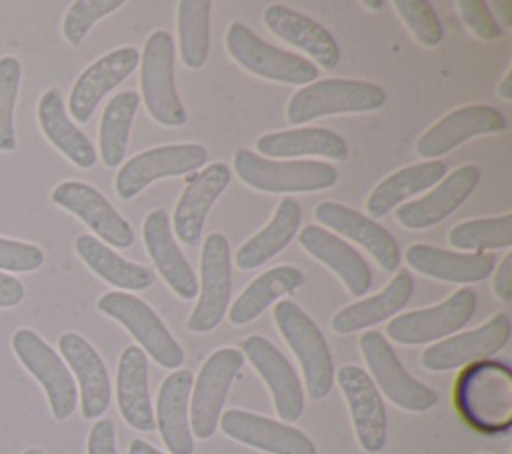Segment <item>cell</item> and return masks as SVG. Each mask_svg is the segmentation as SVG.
Segmentation results:
<instances>
[{
  "label": "cell",
  "mask_w": 512,
  "mask_h": 454,
  "mask_svg": "<svg viewBox=\"0 0 512 454\" xmlns=\"http://www.w3.org/2000/svg\"><path fill=\"white\" fill-rule=\"evenodd\" d=\"M460 418L486 438H504L512 428V370L504 360H478L462 368L454 382Z\"/></svg>",
  "instance_id": "1"
},
{
  "label": "cell",
  "mask_w": 512,
  "mask_h": 454,
  "mask_svg": "<svg viewBox=\"0 0 512 454\" xmlns=\"http://www.w3.org/2000/svg\"><path fill=\"white\" fill-rule=\"evenodd\" d=\"M272 314L278 332L300 362L308 398L314 402L326 398L334 386L336 370L318 324L292 300H278Z\"/></svg>",
  "instance_id": "2"
},
{
  "label": "cell",
  "mask_w": 512,
  "mask_h": 454,
  "mask_svg": "<svg viewBox=\"0 0 512 454\" xmlns=\"http://www.w3.org/2000/svg\"><path fill=\"white\" fill-rule=\"evenodd\" d=\"M386 104L382 86L368 80L324 78L314 80L292 94L286 106L290 124H304L334 114L374 112Z\"/></svg>",
  "instance_id": "3"
},
{
  "label": "cell",
  "mask_w": 512,
  "mask_h": 454,
  "mask_svg": "<svg viewBox=\"0 0 512 454\" xmlns=\"http://www.w3.org/2000/svg\"><path fill=\"white\" fill-rule=\"evenodd\" d=\"M238 178L252 190L268 194L318 192L336 184L338 170L320 160H272L250 148H238L234 154Z\"/></svg>",
  "instance_id": "4"
},
{
  "label": "cell",
  "mask_w": 512,
  "mask_h": 454,
  "mask_svg": "<svg viewBox=\"0 0 512 454\" xmlns=\"http://www.w3.org/2000/svg\"><path fill=\"white\" fill-rule=\"evenodd\" d=\"M224 44L240 68L264 80L306 86L318 78V66L312 60L268 44L244 22L236 20L228 26Z\"/></svg>",
  "instance_id": "5"
},
{
  "label": "cell",
  "mask_w": 512,
  "mask_h": 454,
  "mask_svg": "<svg viewBox=\"0 0 512 454\" xmlns=\"http://www.w3.org/2000/svg\"><path fill=\"white\" fill-rule=\"evenodd\" d=\"M96 308L108 318L122 324L140 344L144 354L150 356L158 366L168 370H178L182 366V346L170 334V330L154 312V308L146 304L142 298L130 292L110 290L98 298Z\"/></svg>",
  "instance_id": "6"
},
{
  "label": "cell",
  "mask_w": 512,
  "mask_h": 454,
  "mask_svg": "<svg viewBox=\"0 0 512 454\" xmlns=\"http://www.w3.org/2000/svg\"><path fill=\"white\" fill-rule=\"evenodd\" d=\"M140 88L144 106L154 122L166 128L186 124V110L176 90L174 42L170 32L154 30L140 54Z\"/></svg>",
  "instance_id": "7"
},
{
  "label": "cell",
  "mask_w": 512,
  "mask_h": 454,
  "mask_svg": "<svg viewBox=\"0 0 512 454\" xmlns=\"http://www.w3.org/2000/svg\"><path fill=\"white\" fill-rule=\"evenodd\" d=\"M10 344L22 366L44 388L54 420H68L78 406V388L62 356L32 328H18Z\"/></svg>",
  "instance_id": "8"
},
{
  "label": "cell",
  "mask_w": 512,
  "mask_h": 454,
  "mask_svg": "<svg viewBox=\"0 0 512 454\" xmlns=\"http://www.w3.org/2000/svg\"><path fill=\"white\" fill-rule=\"evenodd\" d=\"M360 350L370 370L368 376L392 404L408 412H426L438 404V392L402 366L382 332L366 330L360 336Z\"/></svg>",
  "instance_id": "9"
},
{
  "label": "cell",
  "mask_w": 512,
  "mask_h": 454,
  "mask_svg": "<svg viewBox=\"0 0 512 454\" xmlns=\"http://www.w3.org/2000/svg\"><path fill=\"white\" fill-rule=\"evenodd\" d=\"M242 366L244 354L232 346L218 348L204 360L190 392V430L196 438L214 436L228 390Z\"/></svg>",
  "instance_id": "10"
},
{
  "label": "cell",
  "mask_w": 512,
  "mask_h": 454,
  "mask_svg": "<svg viewBox=\"0 0 512 454\" xmlns=\"http://www.w3.org/2000/svg\"><path fill=\"white\" fill-rule=\"evenodd\" d=\"M208 162V150L202 144H166L154 146L128 158L114 180V188L120 200L128 202L136 198L152 182L172 176H184L202 168Z\"/></svg>",
  "instance_id": "11"
},
{
  "label": "cell",
  "mask_w": 512,
  "mask_h": 454,
  "mask_svg": "<svg viewBox=\"0 0 512 454\" xmlns=\"http://www.w3.org/2000/svg\"><path fill=\"white\" fill-rule=\"evenodd\" d=\"M198 302L188 316L186 328L196 334L214 330L228 312L232 298V264L230 244L220 232L208 234L202 244L200 256V282Z\"/></svg>",
  "instance_id": "12"
},
{
  "label": "cell",
  "mask_w": 512,
  "mask_h": 454,
  "mask_svg": "<svg viewBox=\"0 0 512 454\" xmlns=\"http://www.w3.org/2000/svg\"><path fill=\"white\" fill-rule=\"evenodd\" d=\"M476 292L460 288L436 306L394 316L386 326V336L404 346L432 344L462 330L476 312Z\"/></svg>",
  "instance_id": "13"
},
{
  "label": "cell",
  "mask_w": 512,
  "mask_h": 454,
  "mask_svg": "<svg viewBox=\"0 0 512 454\" xmlns=\"http://www.w3.org/2000/svg\"><path fill=\"white\" fill-rule=\"evenodd\" d=\"M50 198L56 206L80 218L106 246L128 248L134 244L132 224L92 184L64 180L52 190Z\"/></svg>",
  "instance_id": "14"
},
{
  "label": "cell",
  "mask_w": 512,
  "mask_h": 454,
  "mask_svg": "<svg viewBox=\"0 0 512 454\" xmlns=\"http://www.w3.org/2000/svg\"><path fill=\"white\" fill-rule=\"evenodd\" d=\"M512 322L506 312L494 314L482 326L448 336L434 342L422 352V366L430 372H448L464 368L478 360H488L498 354L510 340Z\"/></svg>",
  "instance_id": "15"
},
{
  "label": "cell",
  "mask_w": 512,
  "mask_h": 454,
  "mask_svg": "<svg viewBox=\"0 0 512 454\" xmlns=\"http://www.w3.org/2000/svg\"><path fill=\"white\" fill-rule=\"evenodd\" d=\"M240 348L244 358L268 386L280 422L292 424L300 420L304 412V390L290 360L260 334L246 336Z\"/></svg>",
  "instance_id": "16"
},
{
  "label": "cell",
  "mask_w": 512,
  "mask_h": 454,
  "mask_svg": "<svg viewBox=\"0 0 512 454\" xmlns=\"http://www.w3.org/2000/svg\"><path fill=\"white\" fill-rule=\"evenodd\" d=\"M354 424L358 444L368 454H378L386 446V408L384 398L368 372L354 364H344L334 374Z\"/></svg>",
  "instance_id": "17"
},
{
  "label": "cell",
  "mask_w": 512,
  "mask_h": 454,
  "mask_svg": "<svg viewBox=\"0 0 512 454\" xmlns=\"http://www.w3.org/2000/svg\"><path fill=\"white\" fill-rule=\"evenodd\" d=\"M508 128L506 116L488 104H468L444 114L416 142V154L424 160H436L484 134H500Z\"/></svg>",
  "instance_id": "18"
},
{
  "label": "cell",
  "mask_w": 512,
  "mask_h": 454,
  "mask_svg": "<svg viewBox=\"0 0 512 454\" xmlns=\"http://www.w3.org/2000/svg\"><path fill=\"white\" fill-rule=\"evenodd\" d=\"M138 64L140 52L134 46H120L106 52L80 72L70 90L66 112H70L76 122L86 124L102 98L122 84Z\"/></svg>",
  "instance_id": "19"
},
{
  "label": "cell",
  "mask_w": 512,
  "mask_h": 454,
  "mask_svg": "<svg viewBox=\"0 0 512 454\" xmlns=\"http://www.w3.org/2000/svg\"><path fill=\"white\" fill-rule=\"evenodd\" d=\"M218 426L228 438L268 454H318L310 436L296 426L248 410H224Z\"/></svg>",
  "instance_id": "20"
},
{
  "label": "cell",
  "mask_w": 512,
  "mask_h": 454,
  "mask_svg": "<svg viewBox=\"0 0 512 454\" xmlns=\"http://www.w3.org/2000/svg\"><path fill=\"white\" fill-rule=\"evenodd\" d=\"M58 350L78 382L82 418H100L108 410L112 398L110 374L102 356L78 332H64L58 338Z\"/></svg>",
  "instance_id": "21"
},
{
  "label": "cell",
  "mask_w": 512,
  "mask_h": 454,
  "mask_svg": "<svg viewBox=\"0 0 512 454\" xmlns=\"http://www.w3.org/2000/svg\"><path fill=\"white\" fill-rule=\"evenodd\" d=\"M232 180V170L224 162H212L196 176H192L182 190L172 224L176 238L186 246H198L202 238V230L208 218L212 204L224 194Z\"/></svg>",
  "instance_id": "22"
},
{
  "label": "cell",
  "mask_w": 512,
  "mask_h": 454,
  "mask_svg": "<svg viewBox=\"0 0 512 454\" xmlns=\"http://www.w3.org/2000/svg\"><path fill=\"white\" fill-rule=\"evenodd\" d=\"M320 224L360 244L384 272H396L400 266V246L396 238L376 220L340 202H320L314 210Z\"/></svg>",
  "instance_id": "23"
},
{
  "label": "cell",
  "mask_w": 512,
  "mask_h": 454,
  "mask_svg": "<svg viewBox=\"0 0 512 454\" xmlns=\"http://www.w3.org/2000/svg\"><path fill=\"white\" fill-rule=\"evenodd\" d=\"M480 182V170L474 164H464L442 178L426 196L396 208V220L408 230H426L452 212H456Z\"/></svg>",
  "instance_id": "24"
},
{
  "label": "cell",
  "mask_w": 512,
  "mask_h": 454,
  "mask_svg": "<svg viewBox=\"0 0 512 454\" xmlns=\"http://www.w3.org/2000/svg\"><path fill=\"white\" fill-rule=\"evenodd\" d=\"M142 240L154 262L160 278L182 300H192L198 294V280L186 256L176 244L170 228V218L164 208H154L142 224Z\"/></svg>",
  "instance_id": "25"
},
{
  "label": "cell",
  "mask_w": 512,
  "mask_h": 454,
  "mask_svg": "<svg viewBox=\"0 0 512 454\" xmlns=\"http://www.w3.org/2000/svg\"><path fill=\"white\" fill-rule=\"evenodd\" d=\"M296 240L312 258L330 268L352 296L362 298L368 294L372 286V270L364 256L344 238L316 224H306L296 234Z\"/></svg>",
  "instance_id": "26"
},
{
  "label": "cell",
  "mask_w": 512,
  "mask_h": 454,
  "mask_svg": "<svg viewBox=\"0 0 512 454\" xmlns=\"http://www.w3.org/2000/svg\"><path fill=\"white\" fill-rule=\"evenodd\" d=\"M264 26L280 40L314 58L322 68L332 70L340 62L336 38L320 22L282 4H270L262 14ZM316 64V66H318Z\"/></svg>",
  "instance_id": "27"
},
{
  "label": "cell",
  "mask_w": 512,
  "mask_h": 454,
  "mask_svg": "<svg viewBox=\"0 0 512 454\" xmlns=\"http://www.w3.org/2000/svg\"><path fill=\"white\" fill-rule=\"evenodd\" d=\"M194 376L186 368L170 372L160 384L156 398V428L170 454H192L194 436L190 430V392Z\"/></svg>",
  "instance_id": "28"
},
{
  "label": "cell",
  "mask_w": 512,
  "mask_h": 454,
  "mask_svg": "<svg viewBox=\"0 0 512 454\" xmlns=\"http://www.w3.org/2000/svg\"><path fill=\"white\" fill-rule=\"evenodd\" d=\"M404 260L416 272L452 284H474L486 280L496 266L494 254L452 252L432 244L416 242L404 252Z\"/></svg>",
  "instance_id": "29"
},
{
  "label": "cell",
  "mask_w": 512,
  "mask_h": 454,
  "mask_svg": "<svg viewBox=\"0 0 512 454\" xmlns=\"http://www.w3.org/2000/svg\"><path fill=\"white\" fill-rule=\"evenodd\" d=\"M116 402L122 418L138 432L156 428L148 388V356L140 346H126L116 370Z\"/></svg>",
  "instance_id": "30"
},
{
  "label": "cell",
  "mask_w": 512,
  "mask_h": 454,
  "mask_svg": "<svg viewBox=\"0 0 512 454\" xmlns=\"http://www.w3.org/2000/svg\"><path fill=\"white\" fill-rule=\"evenodd\" d=\"M414 288H416V282L410 272L406 270L396 272L394 278L388 282V286L382 288L378 294L340 308L332 316V322H330L332 330L336 334H352V332L368 330L400 314V310L410 302Z\"/></svg>",
  "instance_id": "31"
},
{
  "label": "cell",
  "mask_w": 512,
  "mask_h": 454,
  "mask_svg": "<svg viewBox=\"0 0 512 454\" xmlns=\"http://www.w3.org/2000/svg\"><path fill=\"white\" fill-rule=\"evenodd\" d=\"M36 116L46 140L78 168H92L96 164V148L90 138L68 118L62 92L48 88L38 100Z\"/></svg>",
  "instance_id": "32"
},
{
  "label": "cell",
  "mask_w": 512,
  "mask_h": 454,
  "mask_svg": "<svg viewBox=\"0 0 512 454\" xmlns=\"http://www.w3.org/2000/svg\"><path fill=\"white\" fill-rule=\"evenodd\" d=\"M256 150L264 158H302V156H320L336 162H344L348 158L346 140L330 130L318 126H302L292 130L266 132L256 140Z\"/></svg>",
  "instance_id": "33"
},
{
  "label": "cell",
  "mask_w": 512,
  "mask_h": 454,
  "mask_svg": "<svg viewBox=\"0 0 512 454\" xmlns=\"http://www.w3.org/2000/svg\"><path fill=\"white\" fill-rule=\"evenodd\" d=\"M302 220V208L300 202L292 196H284L270 222L258 230L254 236H250L234 256V262L240 270H254L266 262H270L274 256H278L298 234Z\"/></svg>",
  "instance_id": "34"
},
{
  "label": "cell",
  "mask_w": 512,
  "mask_h": 454,
  "mask_svg": "<svg viewBox=\"0 0 512 454\" xmlns=\"http://www.w3.org/2000/svg\"><path fill=\"white\" fill-rule=\"evenodd\" d=\"M306 284V276L300 268L290 264L274 266L256 276L230 306L228 320L234 326H246L256 320L266 308L278 302L282 296H290Z\"/></svg>",
  "instance_id": "35"
},
{
  "label": "cell",
  "mask_w": 512,
  "mask_h": 454,
  "mask_svg": "<svg viewBox=\"0 0 512 454\" xmlns=\"http://www.w3.org/2000/svg\"><path fill=\"white\" fill-rule=\"evenodd\" d=\"M446 172L448 170L442 160H426L388 174L368 194V214L372 218H384L388 212L396 210L406 198L438 184L446 176Z\"/></svg>",
  "instance_id": "36"
},
{
  "label": "cell",
  "mask_w": 512,
  "mask_h": 454,
  "mask_svg": "<svg viewBox=\"0 0 512 454\" xmlns=\"http://www.w3.org/2000/svg\"><path fill=\"white\" fill-rule=\"evenodd\" d=\"M74 250L98 278L122 292H140L154 284V272L150 268L122 258L92 234H80L74 240Z\"/></svg>",
  "instance_id": "37"
},
{
  "label": "cell",
  "mask_w": 512,
  "mask_h": 454,
  "mask_svg": "<svg viewBox=\"0 0 512 454\" xmlns=\"http://www.w3.org/2000/svg\"><path fill=\"white\" fill-rule=\"evenodd\" d=\"M138 106L140 94L134 90H122L114 94L112 100L104 106L98 128V150L104 166L118 168L124 162Z\"/></svg>",
  "instance_id": "38"
},
{
  "label": "cell",
  "mask_w": 512,
  "mask_h": 454,
  "mask_svg": "<svg viewBox=\"0 0 512 454\" xmlns=\"http://www.w3.org/2000/svg\"><path fill=\"white\" fill-rule=\"evenodd\" d=\"M210 0L178 2V48L186 68L198 70L206 64L210 52Z\"/></svg>",
  "instance_id": "39"
},
{
  "label": "cell",
  "mask_w": 512,
  "mask_h": 454,
  "mask_svg": "<svg viewBox=\"0 0 512 454\" xmlns=\"http://www.w3.org/2000/svg\"><path fill=\"white\" fill-rule=\"evenodd\" d=\"M448 244L478 254H482V250H506L512 246V212L458 222L448 232Z\"/></svg>",
  "instance_id": "40"
},
{
  "label": "cell",
  "mask_w": 512,
  "mask_h": 454,
  "mask_svg": "<svg viewBox=\"0 0 512 454\" xmlns=\"http://www.w3.org/2000/svg\"><path fill=\"white\" fill-rule=\"evenodd\" d=\"M22 80V64L16 56L0 58V152L16 148L14 108Z\"/></svg>",
  "instance_id": "41"
},
{
  "label": "cell",
  "mask_w": 512,
  "mask_h": 454,
  "mask_svg": "<svg viewBox=\"0 0 512 454\" xmlns=\"http://www.w3.org/2000/svg\"><path fill=\"white\" fill-rule=\"evenodd\" d=\"M392 6L408 26L410 34L422 46L434 48L442 42L444 28L436 16L434 6L428 0H394Z\"/></svg>",
  "instance_id": "42"
},
{
  "label": "cell",
  "mask_w": 512,
  "mask_h": 454,
  "mask_svg": "<svg viewBox=\"0 0 512 454\" xmlns=\"http://www.w3.org/2000/svg\"><path fill=\"white\" fill-rule=\"evenodd\" d=\"M122 4L124 0H76L62 20L64 38L72 46H80L88 30L104 16L116 12Z\"/></svg>",
  "instance_id": "43"
},
{
  "label": "cell",
  "mask_w": 512,
  "mask_h": 454,
  "mask_svg": "<svg viewBox=\"0 0 512 454\" xmlns=\"http://www.w3.org/2000/svg\"><path fill=\"white\" fill-rule=\"evenodd\" d=\"M458 10L464 26L484 42H494L504 34L494 12L484 0H458Z\"/></svg>",
  "instance_id": "44"
},
{
  "label": "cell",
  "mask_w": 512,
  "mask_h": 454,
  "mask_svg": "<svg viewBox=\"0 0 512 454\" xmlns=\"http://www.w3.org/2000/svg\"><path fill=\"white\" fill-rule=\"evenodd\" d=\"M44 264V252L40 246L0 238V272H34Z\"/></svg>",
  "instance_id": "45"
},
{
  "label": "cell",
  "mask_w": 512,
  "mask_h": 454,
  "mask_svg": "<svg viewBox=\"0 0 512 454\" xmlns=\"http://www.w3.org/2000/svg\"><path fill=\"white\" fill-rule=\"evenodd\" d=\"M88 454H118L116 450V426L112 420H96L88 432Z\"/></svg>",
  "instance_id": "46"
},
{
  "label": "cell",
  "mask_w": 512,
  "mask_h": 454,
  "mask_svg": "<svg viewBox=\"0 0 512 454\" xmlns=\"http://www.w3.org/2000/svg\"><path fill=\"white\" fill-rule=\"evenodd\" d=\"M492 290L504 304L512 302V252L500 260L492 278Z\"/></svg>",
  "instance_id": "47"
},
{
  "label": "cell",
  "mask_w": 512,
  "mask_h": 454,
  "mask_svg": "<svg viewBox=\"0 0 512 454\" xmlns=\"http://www.w3.org/2000/svg\"><path fill=\"white\" fill-rule=\"evenodd\" d=\"M22 300H24V284L6 272H0V308H14Z\"/></svg>",
  "instance_id": "48"
},
{
  "label": "cell",
  "mask_w": 512,
  "mask_h": 454,
  "mask_svg": "<svg viewBox=\"0 0 512 454\" xmlns=\"http://www.w3.org/2000/svg\"><path fill=\"white\" fill-rule=\"evenodd\" d=\"M128 454H164V452L156 450L152 444H148V442L142 440V438H134V440L130 442Z\"/></svg>",
  "instance_id": "49"
},
{
  "label": "cell",
  "mask_w": 512,
  "mask_h": 454,
  "mask_svg": "<svg viewBox=\"0 0 512 454\" xmlns=\"http://www.w3.org/2000/svg\"><path fill=\"white\" fill-rule=\"evenodd\" d=\"M494 8H496V14L500 16L498 24L502 28L510 26L512 24V2H494Z\"/></svg>",
  "instance_id": "50"
},
{
  "label": "cell",
  "mask_w": 512,
  "mask_h": 454,
  "mask_svg": "<svg viewBox=\"0 0 512 454\" xmlns=\"http://www.w3.org/2000/svg\"><path fill=\"white\" fill-rule=\"evenodd\" d=\"M498 94L504 98V100H512V72H506L504 78L500 80L498 84Z\"/></svg>",
  "instance_id": "51"
},
{
  "label": "cell",
  "mask_w": 512,
  "mask_h": 454,
  "mask_svg": "<svg viewBox=\"0 0 512 454\" xmlns=\"http://www.w3.org/2000/svg\"><path fill=\"white\" fill-rule=\"evenodd\" d=\"M360 4H362L364 8H368V10H382L386 2H382V0H362Z\"/></svg>",
  "instance_id": "52"
},
{
  "label": "cell",
  "mask_w": 512,
  "mask_h": 454,
  "mask_svg": "<svg viewBox=\"0 0 512 454\" xmlns=\"http://www.w3.org/2000/svg\"><path fill=\"white\" fill-rule=\"evenodd\" d=\"M22 454H44V450H40V448H28V450H24Z\"/></svg>",
  "instance_id": "53"
},
{
  "label": "cell",
  "mask_w": 512,
  "mask_h": 454,
  "mask_svg": "<svg viewBox=\"0 0 512 454\" xmlns=\"http://www.w3.org/2000/svg\"><path fill=\"white\" fill-rule=\"evenodd\" d=\"M480 454H486V452H480Z\"/></svg>",
  "instance_id": "54"
}]
</instances>
